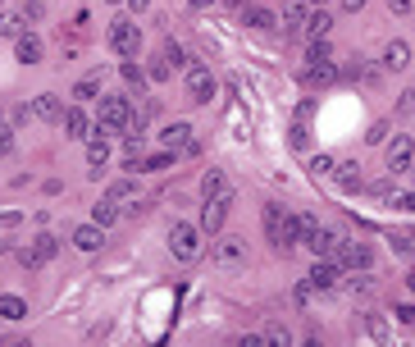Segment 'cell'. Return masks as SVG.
<instances>
[{"instance_id": "7bdbcfd3", "label": "cell", "mask_w": 415, "mask_h": 347, "mask_svg": "<svg viewBox=\"0 0 415 347\" xmlns=\"http://www.w3.org/2000/svg\"><path fill=\"white\" fill-rule=\"evenodd\" d=\"M397 110H402V114H411V110H415V92H402V105H397Z\"/></svg>"}, {"instance_id": "4dcf8cb0", "label": "cell", "mask_w": 415, "mask_h": 347, "mask_svg": "<svg viewBox=\"0 0 415 347\" xmlns=\"http://www.w3.org/2000/svg\"><path fill=\"white\" fill-rule=\"evenodd\" d=\"M333 165H337L333 156H311V165H306V169H311V178L320 183V178H329V174H333Z\"/></svg>"}, {"instance_id": "44dd1931", "label": "cell", "mask_w": 415, "mask_h": 347, "mask_svg": "<svg viewBox=\"0 0 415 347\" xmlns=\"http://www.w3.org/2000/svg\"><path fill=\"white\" fill-rule=\"evenodd\" d=\"M105 160H110V138L96 128V138L87 142V165H92V174H101V169H105Z\"/></svg>"}, {"instance_id": "603a6c76", "label": "cell", "mask_w": 415, "mask_h": 347, "mask_svg": "<svg viewBox=\"0 0 415 347\" xmlns=\"http://www.w3.org/2000/svg\"><path fill=\"white\" fill-rule=\"evenodd\" d=\"M329 28H333V18L324 14V9H315V14H306L302 37H306V42H315V37H329Z\"/></svg>"}, {"instance_id": "ffe728a7", "label": "cell", "mask_w": 415, "mask_h": 347, "mask_svg": "<svg viewBox=\"0 0 415 347\" xmlns=\"http://www.w3.org/2000/svg\"><path fill=\"white\" fill-rule=\"evenodd\" d=\"M60 114H64V105H60V96H51V92H42L32 101V119H46V123H60Z\"/></svg>"}, {"instance_id": "b9f144b4", "label": "cell", "mask_w": 415, "mask_h": 347, "mask_svg": "<svg viewBox=\"0 0 415 347\" xmlns=\"http://www.w3.org/2000/svg\"><path fill=\"white\" fill-rule=\"evenodd\" d=\"M42 14H46V9L37 5V0H27V5H23V23H27V18H32V23H37V18H42Z\"/></svg>"}, {"instance_id": "c3c4849f", "label": "cell", "mask_w": 415, "mask_h": 347, "mask_svg": "<svg viewBox=\"0 0 415 347\" xmlns=\"http://www.w3.org/2000/svg\"><path fill=\"white\" fill-rule=\"evenodd\" d=\"M407 288H411V293H415V265H411V274H407Z\"/></svg>"}, {"instance_id": "277c9868", "label": "cell", "mask_w": 415, "mask_h": 347, "mask_svg": "<svg viewBox=\"0 0 415 347\" xmlns=\"http://www.w3.org/2000/svg\"><path fill=\"white\" fill-rule=\"evenodd\" d=\"M110 51L114 55H123V60H137V51H142V32H137V23H114L110 28Z\"/></svg>"}, {"instance_id": "ee69618b", "label": "cell", "mask_w": 415, "mask_h": 347, "mask_svg": "<svg viewBox=\"0 0 415 347\" xmlns=\"http://www.w3.org/2000/svg\"><path fill=\"white\" fill-rule=\"evenodd\" d=\"M388 9H392V14H407V9H411V0H388Z\"/></svg>"}, {"instance_id": "d4e9b609", "label": "cell", "mask_w": 415, "mask_h": 347, "mask_svg": "<svg viewBox=\"0 0 415 347\" xmlns=\"http://www.w3.org/2000/svg\"><path fill=\"white\" fill-rule=\"evenodd\" d=\"M119 78H123V87H128V92H137V96L147 92V83H151V78H147V69H137L132 60H123V64H119Z\"/></svg>"}, {"instance_id": "74e56055", "label": "cell", "mask_w": 415, "mask_h": 347, "mask_svg": "<svg viewBox=\"0 0 415 347\" xmlns=\"http://www.w3.org/2000/svg\"><path fill=\"white\" fill-rule=\"evenodd\" d=\"M173 156H178V151H160V156L142 160V169H169V165H173Z\"/></svg>"}, {"instance_id": "7dc6e473", "label": "cell", "mask_w": 415, "mask_h": 347, "mask_svg": "<svg viewBox=\"0 0 415 347\" xmlns=\"http://www.w3.org/2000/svg\"><path fill=\"white\" fill-rule=\"evenodd\" d=\"M187 5H192V9H206V5H215V0H187Z\"/></svg>"}, {"instance_id": "7402d4cb", "label": "cell", "mask_w": 415, "mask_h": 347, "mask_svg": "<svg viewBox=\"0 0 415 347\" xmlns=\"http://www.w3.org/2000/svg\"><path fill=\"white\" fill-rule=\"evenodd\" d=\"M242 23L265 32V28H274V23H278V14H274V9H265V5H242Z\"/></svg>"}, {"instance_id": "60d3db41", "label": "cell", "mask_w": 415, "mask_h": 347, "mask_svg": "<svg viewBox=\"0 0 415 347\" xmlns=\"http://www.w3.org/2000/svg\"><path fill=\"white\" fill-rule=\"evenodd\" d=\"M9 151H14V133H9V128H0V160H5Z\"/></svg>"}, {"instance_id": "7c38bea8", "label": "cell", "mask_w": 415, "mask_h": 347, "mask_svg": "<svg viewBox=\"0 0 415 347\" xmlns=\"http://www.w3.org/2000/svg\"><path fill=\"white\" fill-rule=\"evenodd\" d=\"M224 219H228V197H210L206 206H201V229H206V233H219Z\"/></svg>"}, {"instance_id": "d590c367", "label": "cell", "mask_w": 415, "mask_h": 347, "mask_svg": "<svg viewBox=\"0 0 415 347\" xmlns=\"http://www.w3.org/2000/svg\"><path fill=\"white\" fill-rule=\"evenodd\" d=\"M365 142H370V147H383V142H388V119L370 123V133H365Z\"/></svg>"}, {"instance_id": "d6a6232c", "label": "cell", "mask_w": 415, "mask_h": 347, "mask_svg": "<svg viewBox=\"0 0 415 347\" xmlns=\"http://www.w3.org/2000/svg\"><path fill=\"white\" fill-rule=\"evenodd\" d=\"M287 138H292V147L302 151L306 142H311V119H292V133H287Z\"/></svg>"}, {"instance_id": "2e32d148", "label": "cell", "mask_w": 415, "mask_h": 347, "mask_svg": "<svg viewBox=\"0 0 415 347\" xmlns=\"http://www.w3.org/2000/svg\"><path fill=\"white\" fill-rule=\"evenodd\" d=\"M201 197H233V188H228V174L224 169H206L201 174Z\"/></svg>"}, {"instance_id": "6da1fadb", "label": "cell", "mask_w": 415, "mask_h": 347, "mask_svg": "<svg viewBox=\"0 0 415 347\" xmlns=\"http://www.w3.org/2000/svg\"><path fill=\"white\" fill-rule=\"evenodd\" d=\"M265 233H269V243H274V252H283V256L302 243V233H297V215H287V210L274 206V201L265 206Z\"/></svg>"}, {"instance_id": "d6986e66", "label": "cell", "mask_w": 415, "mask_h": 347, "mask_svg": "<svg viewBox=\"0 0 415 347\" xmlns=\"http://www.w3.org/2000/svg\"><path fill=\"white\" fill-rule=\"evenodd\" d=\"M160 142H165V151H187L192 147V123H169L165 133H160Z\"/></svg>"}, {"instance_id": "8992f818", "label": "cell", "mask_w": 415, "mask_h": 347, "mask_svg": "<svg viewBox=\"0 0 415 347\" xmlns=\"http://www.w3.org/2000/svg\"><path fill=\"white\" fill-rule=\"evenodd\" d=\"M333 260H337L342 269H370L374 252H370V243H361V238H342V247H337Z\"/></svg>"}, {"instance_id": "681fc988", "label": "cell", "mask_w": 415, "mask_h": 347, "mask_svg": "<svg viewBox=\"0 0 415 347\" xmlns=\"http://www.w3.org/2000/svg\"><path fill=\"white\" fill-rule=\"evenodd\" d=\"M110 5H119V0H110Z\"/></svg>"}, {"instance_id": "bcb514c9", "label": "cell", "mask_w": 415, "mask_h": 347, "mask_svg": "<svg viewBox=\"0 0 415 347\" xmlns=\"http://www.w3.org/2000/svg\"><path fill=\"white\" fill-rule=\"evenodd\" d=\"M147 5H151V0H128V9H137V14H142Z\"/></svg>"}, {"instance_id": "ba28073f", "label": "cell", "mask_w": 415, "mask_h": 347, "mask_svg": "<svg viewBox=\"0 0 415 347\" xmlns=\"http://www.w3.org/2000/svg\"><path fill=\"white\" fill-rule=\"evenodd\" d=\"M415 160V142L407 138V133H397V138L388 142V174L397 178V174H407V165Z\"/></svg>"}, {"instance_id": "52a82bcc", "label": "cell", "mask_w": 415, "mask_h": 347, "mask_svg": "<svg viewBox=\"0 0 415 347\" xmlns=\"http://www.w3.org/2000/svg\"><path fill=\"white\" fill-rule=\"evenodd\" d=\"M210 96H215V73H210L206 64H192V69H187V101L206 105Z\"/></svg>"}, {"instance_id": "8fae6325", "label": "cell", "mask_w": 415, "mask_h": 347, "mask_svg": "<svg viewBox=\"0 0 415 347\" xmlns=\"http://www.w3.org/2000/svg\"><path fill=\"white\" fill-rule=\"evenodd\" d=\"M210 260H215V265H242L247 260V243L242 238H219V243L210 247Z\"/></svg>"}, {"instance_id": "e0dca14e", "label": "cell", "mask_w": 415, "mask_h": 347, "mask_svg": "<svg viewBox=\"0 0 415 347\" xmlns=\"http://www.w3.org/2000/svg\"><path fill=\"white\" fill-rule=\"evenodd\" d=\"M14 55H18V64H42V37L18 32L14 37Z\"/></svg>"}, {"instance_id": "7a4b0ae2", "label": "cell", "mask_w": 415, "mask_h": 347, "mask_svg": "<svg viewBox=\"0 0 415 347\" xmlns=\"http://www.w3.org/2000/svg\"><path fill=\"white\" fill-rule=\"evenodd\" d=\"M128 119H132L128 96H101V114H96V128L101 133H123Z\"/></svg>"}, {"instance_id": "4fadbf2b", "label": "cell", "mask_w": 415, "mask_h": 347, "mask_svg": "<svg viewBox=\"0 0 415 347\" xmlns=\"http://www.w3.org/2000/svg\"><path fill=\"white\" fill-rule=\"evenodd\" d=\"M60 123H64V138H73V142H87V138H92V119H87L78 105H69V110L60 114Z\"/></svg>"}, {"instance_id": "8d00e7d4", "label": "cell", "mask_w": 415, "mask_h": 347, "mask_svg": "<svg viewBox=\"0 0 415 347\" xmlns=\"http://www.w3.org/2000/svg\"><path fill=\"white\" fill-rule=\"evenodd\" d=\"M110 197H114V201H128V197H137V183H132V178H119V183L110 188Z\"/></svg>"}, {"instance_id": "ab89813d", "label": "cell", "mask_w": 415, "mask_h": 347, "mask_svg": "<svg viewBox=\"0 0 415 347\" xmlns=\"http://www.w3.org/2000/svg\"><path fill=\"white\" fill-rule=\"evenodd\" d=\"M392 315H397L402 324H415V306H411V302H402V306H397V311H392Z\"/></svg>"}, {"instance_id": "5bb4252c", "label": "cell", "mask_w": 415, "mask_h": 347, "mask_svg": "<svg viewBox=\"0 0 415 347\" xmlns=\"http://www.w3.org/2000/svg\"><path fill=\"white\" fill-rule=\"evenodd\" d=\"M306 247H311V256H337V247H342V238L333 233V229H315L311 238H306Z\"/></svg>"}, {"instance_id": "cb8c5ba5", "label": "cell", "mask_w": 415, "mask_h": 347, "mask_svg": "<svg viewBox=\"0 0 415 347\" xmlns=\"http://www.w3.org/2000/svg\"><path fill=\"white\" fill-rule=\"evenodd\" d=\"M407 64H411V46H407V42H388V51H383V69L402 73Z\"/></svg>"}, {"instance_id": "5b68a950", "label": "cell", "mask_w": 415, "mask_h": 347, "mask_svg": "<svg viewBox=\"0 0 415 347\" xmlns=\"http://www.w3.org/2000/svg\"><path fill=\"white\" fill-rule=\"evenodd\" d=\"M337 279H342V265H337V260H329V256H315V265H311V274H306V284H311L315 293H333Z\"/></svg>"}, {"instance_id": "f35d334b", "label": "cell", "mask_w": 415, "mask_h": 347, "mask_svg": "<svg viewBox=\"0 0 415 347\" xmlns=\"http://www.w3.org/2000/svg\"><path fill=\"white\" fill-rule=\"evenodd\" d=\"M147 78H151V83H165V78H169V64H165V55H160V60H151Z\"/></svg>"}, {"instance_id": "f546056e", "label": "cell", "mask_w": 415, "mask_h": 347, "mask_svg": "<svg viewBox=\"0 0 415 347\" xmlns=\"http://www.w3.org/2000/svg\"><path fill=\"white\" fill-rule=\"evenodd\" d=\"M96 92H101V73H87V78L73 87V96H78V101H96Z\"/></svg>"}, {"instance_id": "f6af8a7d", "label": "cell", "mask_w": 415, "mask_h": 347, "mask_svg": "<svg viewBox=\"0 0 415 347\" xmlns=\"http://www.w3.org/2000/svg\"><path fill=\"white\" fill-rule=\"evenodd\" d=\"M402 210H415V192H407V197H402Z\"/></svg>"}, {"instance_id": "f907efd6", "label": "cell", "mask_w": 415, "mask_h": 347, "mask_svg": "<svg viewBox=\"0 0 415 347\" xmlns=\"http://www.w3.org/2000/svg\"><path fill=\"white\" fill-rule=\"evenodd\" d=\"M315 5H324V0H315Z\"/></svg>"}, {"instance_id": "3957f363", "label": "cell", "mask_w": 415, "mask_h": 347, "mask_svg": "<svg viewBox=\"0 0 415 347\" xmlns=\"http://www.w3.org/2000/svg\"><path fill=\"white\" fill-rule=\"evenodd\" d=\"M169 252L178 256V260H201V252H206V243H201V229L173 224V229H169Z\"/></svg>"}, {"instance_id": "83f0119b", "label": "cell", "mask_w": 415, "mask_h": 347, "mask_svg": "<svg viewBox=\"0 0 415 347\" xmlns=\"http://www.w3.org/2000/svg\"><path fill=\"white\" fill-rule=\"evenodd\" d=\"M92 219H96V224H101V229H110V224H114V219H119V201H114V197H105V201H101V206H96V210H92Z\"/></svg>"}, {"instance_id": "9a60e30c", "label": "cell", "mask_w": 415, "mask_h": 347, "mask_svg": "<svg viewBox=\"0 0 415 347\" xmlns=\"http://www.w3.org/2000/svg\"><path fill=\"white\" fill-rule=\"evenodd\" d=\"M333 183H337L342 192H361V188H365L361 165H356V160H342V165H333Z\"/></svg>"}, {"instance_id": "836d02e7", "label": "cell", "mask_w": 415, "mask_h": 347, "mask_svg": "<svg viewBox=\"0 0 415 347\" xmlns=\"http://www.w3.org/2000/svg\"><path fill=\"white\" fill-rule=\"evenodd\" d=\"M18 32H23V14H9L5 9L0 14V37H18Z\"/></svg>"}, {"instance_id": "4316f807", "label": "cell", "mask_w": 415, "mask_h": 347, "mask_svg": "<svg viewBox=\"0 0 415 347\" xmlns=\"http://www.w3.org/2000/svg\"><path fill=\"white\" fill-rule=\"evenodd\" d=\"M0 320H27V302L23 297H0Z\"/></svg>"}, {"instance_id": "ac0fdd59", "label": "cell", "mask_w": 415, "mask_h": 347, "mask_svg": "<svg viewBox=\"0 0 415 347\" xmlns=\"http://www.w3.org/2000/svg\"><path fill=\"white\" fill-rule=\"evenodd\" d=\"M101 243H105V229L96 224H82V229H73V247H78V252H101Z\"/></svg>"}, {"instance_id": "f1b7e54d", "label": "cell", "mask_w": 415, "mask_h": 347, "mask_svg": "<svg viewBox=\"0 0 415 347\" xmlns=\"http://www.w3.org/2000/svg\"><path fill=\"white\" fill-rule=\"evenodd\" d=\"M365 334H370L374 343H388V339H392V329H388V320H383V315H365Z\"/></svg>"}, {"instance_id": "30bf717a", "label": "cell", "mask_w": 415, "mask_h": 347, "mask_svg": "<svg viewBox=\"0 0 415 347\" xmlns=\"http://www.w3.org/2000/svg\"><path fill=\"white\" fill-rule=\"evenodd\" d=\"M55 252H60V243H55L51 233H42V238H32V247H23V265L27 269H37V265H46V260H55Z\"/></svg>"}, {"instance_id": "1f68e13d", "label": "cell", "mask_w": 415, "mask_h": 347, "mask_svg": "<svg viewBox=\"0 0 415 347\" xmlns=\"http://www.w3.org/2000/svg\"><path fill=\"white\" fill-rule=\"evenodd\" d=\"M160 55H165L169 69H182V64H187V55H182V46H178V42H165V46H160Z\"/></svg>"}, {"instance_id": "9c48e42d", "label": "cell", "mask_w": 415, "mask_h": 347, "mask_svg": "<svg viewBox=\"0 0 415 347\" xmlns=\"http://www.w3.org/2000/svg\"><path fill=\"white\" fill-rule=\"evenodd\" d=\"M302 83L306 87H333L337 83V64L333 60H306L302 64Z\"/></svg>"}, {"instance_id": "e575fe53", "label": "cell", "mask_w": 415, "mask_h": 347, "mask_svg": "<svg viewBox=\"0 0 415 347\" xmlns=\"http://www.w3.org/2000/svg\"><path fill=\"white\" fill-rule=\"evenodd\" d=\"M347 288H352V297H356V293H361V297H370V293H374V279H370V269H361V274H356Z\"/></svg>"}, {"instance_id": "484cf974", "label": "cell", "mask_w": 415, "mask_h": 347, "mask_svg": "<svg viewBox=\"0 0 415 347\" xmlns=\"http://www.w3.org/2000/svg\"><path fill=\"white\" fill-rule=\"evenodd\" d=\"M306 14H311V9H306V0H287V5H283V23H287V32H302Z\"/></svg>"}]
</instances>
